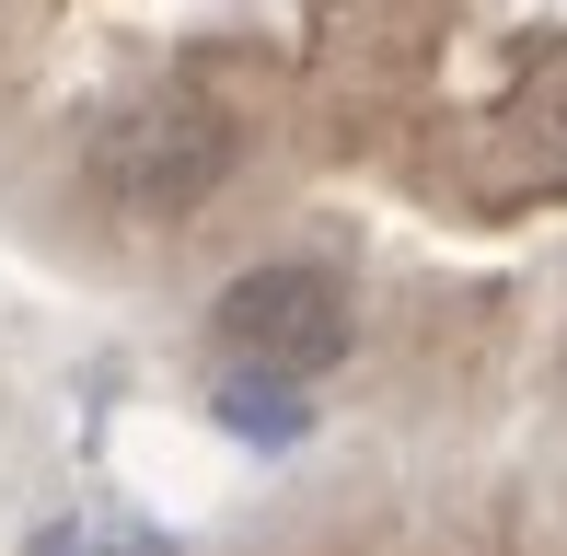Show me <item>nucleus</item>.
Here are the masks:
<instances>
[{"label":"nucleus","instance_id":"f257e3e1","mask_svg":"<svg viewBox=\"0 0 567 556\" xmlns=\"http://www.w3.org/2000/svg\"><path fill=\"white\" fill-rule=\"evenodd\" d=\"M82 163H93V186H105L116 209L174 220V209H197V197L231 174V128L209 105H186V93H163V105H116Z\"/></svg>","mask_w":567,"mask_h":556},{"label":"nucleus","instance_id":"f03ea898","mask_svg":"<svg viewBox=\"0 0 567 556\" xmlns=\"http://www.w3.org/2000/svg\"><path fill=\"white\" fill-rule=\"evenodd\" d=\"M220 337L255 371H324V360H348V290L324 267H301V256L244 267L220 290Z\"/></svg>","mask_w":567,"mask_h":556},{"label":"nucleus","instance_id":"7ed1b4c3","mask_svg":"<svg viewBox=\"0 0 567 556\" xmlns=\"http://www.w3.org/2000/svg\"><path fill=\"white\" fill-rule=\"evenodd\" d=\"M35 556H82V545H70V534H47V545H35Z\"/></svg>","mask_w":567,"mask_h":556}]
</instances>
